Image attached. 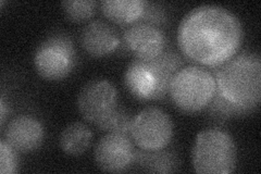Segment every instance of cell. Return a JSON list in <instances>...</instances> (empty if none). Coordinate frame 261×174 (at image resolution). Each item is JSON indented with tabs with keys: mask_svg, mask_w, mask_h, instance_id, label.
<instances>
[{
	"mask_svg": "<svg viewBox=\"0 0 261 174\" xmlns=\"http://www.w3.org/2000/svg\"><path fill=\"white\" fill-rule=\"evenodd\" d=\"M133 118L123 107L118 106L107 117L96 124V127L106 133H117L129 136L130 124Z\"/></svg>",
	"mask_w": 261,
	"mask_h": 174,
	"instance_id": "17",
	"label": "cell"
},
{
	"mask_svg": "<svg viewBox=\"0 0 261 174\" xmlns=\"http://www.w3.org/2000/svg\"><path fill=\"white\" fill-rule=\"evenodd\" d=\"M124 84L128 93L138 101H156L157 83L144 60L135 58L127 65Z\"/></svg>",
	"mask_w": 261,
	"mask_h": 174,
	"instance_id": "12",
	"label": "cell"
},
{
	"mask_svg": "<svg viewBox=\"0 0 261 174\" xmlns=\"http://www.w3.org/2000/svg\"><path fill=\"white\" fill-rule=\"evenodd\" d=\"M192 157L196 173L230 174L238 163V148L226 131L212 128L196 136Z\"/></svg>",
	"mask_w": 261,
	"mask_h": 174,
	"instance_id": "4",
	"label": "cell"
},
{
	"mask_svg": "<svg viewBox=\"0 0 261 174\" xmlns=\"http://www.w3.org/2000/svg\"><path fill=\"white\" fill-rule=\"evenodd\" d=\"M244 37L242 23L227 8L202 5L184 15L177 28L182 54L201 67L218 68L239 53Z\"/></svg>",
	"mask_w": 261,
	"mask_h": 174,
	"instance_id": "1",
	"label": "cell"
},
{
	"mask_svg": "<svg viewBox=\"0 0 261 174\" xmlns=\"http://www.w3.org/2000/svg\"><path fill=\"white\" fill-rule=\"evenodd\" d=\"M14 148L5 139L0 143V172L2 174H13L18 171L19 159Z\"/></svg>",
	"mask_w": 261,
	"mask_h": 174,
	"instance_id": "19",
	"label": "cell"
},
{
	"mask_svg": "<svg viewBox=\"0 0 261 174\" xmlns=\"http://www.w3.org/2000/svg\"><path fill=\"white\" fill-rule=\"evenodd\" d=\"M216 93L215 74L201 65H189L179 69L168 90L174 106L185 113H197L207 109Z\"/></svg>",
	"mask_w": 261,
	"mask_h": 174,
	"instance_id": "3",
	"label": "cell"
},
{
	"mask_svg": "<svg viewBox=\"0 0 261 174\" xmlns=\"http://www.w3.org/2000/svg\"><path fill=\"white\" fill-rule=\"evenodd\" d=\"M148 6L144 0H103L100 10L109 21L129 27L144 21Z\"/></svg>",
	"mask_w": 261,
	"mask_h": 174,
	"instance_id": "14",
	"label": "cell"
},
{
	"mask_svg": "<svg viewBox=\"0 0 261 174\" xmlns=\"http://www.w3.org/2000/svg\"><path fill=\"white\" fill-rule=\"evenodd\" d=\"M173 130V122L166 111L147 107L133 118L129 136L141 151L158 152L169 146Z\"/></svg>",
	"mask_w": 261,
	"mask_h": 174,
	"instance_id": "6",
	"label": "cell"
},
{
	"mask_svg": "<svg viewBox=\"0 0 261 174\" xmlns=\"http://www.w3.org/2000/svg\"><path fill=\"white\" fill-rule=\"evenodd\" d=\"M80 43L89 56L102 58L117 51L121 45V36L108 22L93 20L82 30Z\"/></svg>",
	"mask_w": 261,
	"mask_h": 174,
	"instance_id": "11",
	"label": "cell"
},
{
	"mask_svg": "<svg viewBox=\"0 0 261 174\" xmlns=\"http://www.w3.org/2000/svg\"><path fill=\"white\" fill-rule=\"evenodd\" d=\"M136 149L130 136L107 133L97 143L94 158L97 167L103 172L120 173L134 163Z\"/></svg>",
	"mask_w": 261,
	"mask_h": 174,
	"instance_id": "8",
	"label": "cell"
},
{
	"mask_svg": "<svg viewBox=\"0 0 261 174\" xmlns=\"http://www.w3.org/2000/svg\"><path fill=\"white\" fill-rule=\"evenodd\" d=\"M76 106L82 118L96 126L119 106L118 90L107 80L91 81L82 87Z\"/></svg>",
	"mask_w": 261,
	"mask_h": 174,
	"instance_id": "7",
	"label": "cell"
},
{
	"mask_svg": "<svg viewBox=\"0 0 261 174\" xmlns=\"http://www.w3.org/2000/svg\"><path fill=\"white\" fill-rule=\"evenodd\" d=\"M217 93L207 108L212 118L225 121L254 112L261 99V59L256 53L236 54L212 72Z\"/></svg>",
	"mask_w": 261,
	"mask_h": 174,
	"instance_id": "2",
	"label": "cell"
},
{
	"mask_svg": "<svg viewBox=\"0 0 261 174\" xmlns=\"http://www.w3.org/2000/svg\"><path fill=\"white\" fill-rule=\"evenodd\" d=\"M121 44L136 59L149 60L166 51L167 37L159 27L140 22L129 26L124 31Z\"/></svg>",
	"mask_w": 261,
	"mask_h": 174,
	"instance_id": "9",
	"label": "cell"
},
{
	"mask_svg": "<svg viewBox=\"0 0 261 174\" xmlns=\"http://www.w3.org/2000/svg\"><path fill=\"white\" fill-rule=\"evenodd\" d=\"M134 163L149 173H172L178 165L175 154L165 149L158 152L136 151Z\"/></svg>",
	"mask_w": 261,
	"mask_h": 174,
	"instance_id": "16",
	"label": "cell"
},
{
	"mask_svg": "<svg viewBox=\"0 0 261 174\" xmlns=\"http://www.w3.org/2000/svg\"><path fill=\"white\" fill-rule=\"evenodd\" d=\"M45 138L43 124L31 115H18L6 127L4 139L18 153L35 152L42 146Z\"/></svg>",
	"mask_w": 261,
	"mask_h": 174,
	"instance_id": "10",
	"label": "cell"
},
{
	"mask_svg": "<svg viewBox=\"0 0 261 174\" xmlns=\"http://www.w3.org/2000/svg\"><path fill=\"white\" fill-rule=\"evenodd\" d=\"M93 140V132L85 123L74 122L65 128L59 136V147L68 156L80 157L87 152Z\"/></svg>",
	"mask_w": 261,
	"mask_h": 174,
	"instance_id": "15",
	"label": "cell"
},
{
	"mask_svg": "<svg viewBox=\"0 0 261 174\" xmlns=\"http://www.w3.org/2000/svg\"><path fill=\"white\" fill-rule=\"evenodd\" d=\"M63 12L72 22H84L93 18L97 3L94 0H67L61 3Z\"/></svg>",
	"mask_w": 261,
	"mask_h": 174,
	"instance_id": "18",
	"label": "cell"
},
{
	"mask_svg": "<svg viewBox=\"0 0 261 174\" xmlns=\"http://www.w3.org/2000/svg\"><path fill=\"white\" fill-rule=\"evenodd\" d=\"M8 112H9V110L7 109V105L5 103L4 97H2V101H0V123H2V126L5 124L6 115Z\"/></svg>",
	"mask_w": 261,
	"mask_h": 174,
	"instance_id": "20",
	"label": "cell"
},
{
	"mask_svg": "<svg viewBox=\"0 0 261 174\" xmlns=\"http://www.w3.org/2000/svg\"><path fill=\"white\" fill-rule=\"evenodd\" d=\"M74 44L67 34H53L46 37L34 55V67L40 78L47 81H61L69 77L76 65Z\"/></svg>",
	"mask_w": 261,
	"mask_h": 174,
	"instance_id": "5",
	"label": "cell"
},
{
	"mask_svg": "<svg viewBox=\"0 0 261 174\" xmlns=\"http://www.w3.org/2000/svg\"><path fill=\"white\" fill-rule=\"evenodd\" d=\"M144 62L157 83L156 101H161L167 96L175 73L183 68L182 57L172 51H165L153 59L144 60Z\"/></svg>",
	"mask_w": 261,
	"mask_h": 174,
	"instance_id": "13",
	"label": "cell"
}]
</instances>
